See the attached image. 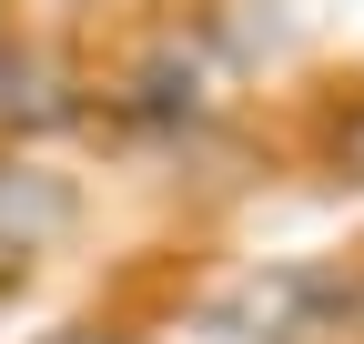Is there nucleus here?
<instances>
[{"label":"nucleus","mask_w":364,"mask_h":344,"mask_svg":"<svg viewBox=\"0 0 364 344\" xmlns=\"http://www.w3.org/2000/svg\"><path fill=\"white\" fill-rule=\"evenodd\" d=\"M71 223H81V193L61 183L51 162H31L21 142H0V274L41 264Z\"/></svg>","instance_id":"f257e3e1"},{"label":"nucleus","mask_w":364,"mask_h":344,"mask_svg":"<svg viewBox=\"0 0 364 344\" xmlns=\"http://www.w3.org/2000/svg\"><path fill=\"white\" fill-rule=\"evenodd\" d=\"M81 112V71L51 51V41H0V142L61 132Z\"/></svg>","instance_id":"f03ea898"},{"label":"nucleus","mask_w":364,"mask_h":344,"mask_svg":"<svg viewBox=\"0 0 364 344\" xmlns=\"http://www.w3.org/2000/svg\"><path fill=\"white\" fill-rule=\"evenodd\" d=\"M334 162H354V172H364V112L344 122V132H334Z\"/></svg>","instance_id":"7ed1b4c3"}]
</instances>
